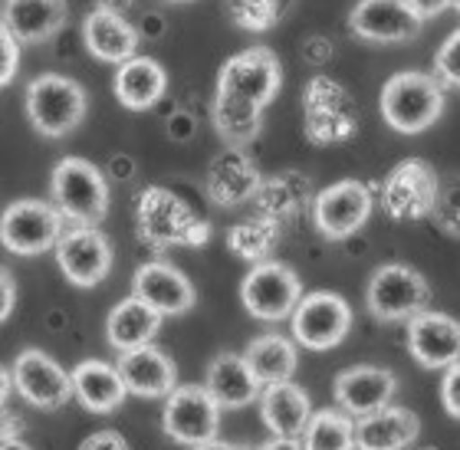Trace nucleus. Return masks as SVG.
Returning a JSON list of instances; mask_svg holds the SVG:
<instances>
[{
	"mask_svg": "<svg viewBox=\"0 0 460 450\" xmlns=\"http://www.w3.org/2000/svg\"><path fill=\"white\" fill-rule=\"evenodd\" d=\"M279 86H283V66H279L273 49H240L237 57H230L217 73L214 106L263 115V109L277 99Z\"/></svg>",
	"mask_w": 460,
	"mask_h": 450,
	"instance_id": "f257e3e1",
	"label": "nucleus"
},
{
	"mask_svg": "<svg viewBox=\"0 0 460 450\" xmlns=\"http://www.w3.org/2000/svg\"><path fill=\"white\" fill-rule=\"evenodd\" d=\"M444 106H447L444 86L431 73H394L378 96L382 119L398 135L428 132L431 125L441 122Z\"/></svg>",
	"mask_w": 460,
	"mask_h": 450,
	"instance_id": "f03ea898",
	"label": "nucleus"
},
{
	"mask_svg": "<svg viewBox=\"0 0 460 450\" xmlns=\"http://www.w3.org/2000/svg\"><path fill=\"white\" fill-rule=\"evenodd\" d=\"M53 207L79 227H96L109 211V181L86 158H63L49 174Z\"/></svg>",
	"mask_w": 460,
	"mask_h": 450,
	"instance_id": "7ed1b4c3",
	"label": "nucleus"
},
{
	"mask_svg": "<svg viewBox=\"0 0 460 450\" xmlns=\"http://www.w3.org/2000/svg\"><path fill=\"white\" fill-rule=\"evenodd\" d=\"M138 237L148 247H201L208 240V224L198 221L194 211L164 188H148L138 198Z\"/></svg>",
	"mask_w": 460,
	"mask_h": 450,
	"instance_id": "20e7f679",
	"label": "nucleus"
},
{
	"mask_svg": "<svg viewBox=\"0 0 460 450\" xmlns=\"http://www.w3.org/2000/svg\"><path fill=\"white\" fill-rule=\"evenodd\" d=\"M86 89L76 79L43 73L27 86V119L47 138H66L86 119Z\"/></svg>",
	"mask_w": 460,
	"mask_h": 450,
	"instance_id": "39448f33",
	"label": "nucleus"
},
{
	"mask_svg": "<svg viewBox=\"0 0 460 450\" xmlns=\"http://www.w3.org/2000/svg\"><path fill=\"white\" fill-rule=\"evenodd\" d=\"M431 299V287L424 273L408 263H382L365 287V306L382 322H402L424 313Z\"/></svg>",
	"mask_w": 460,
	"mask_h": 450,
	"instance_id": "423d86ee",
	"label": "nucleus"
},
{
	"mask_svg": "<svg viewBox=\"0 0 460 450\" xmlns=\"http://www.w3.org/2000/svg\"><path fill=\"white\" fill-rule=\"evenodd\" d=\"M63 234V214L49 201L20 198L0 214V243L17 257H40L57 247Z\"/></svg>",
	"mask_w": 460,
	"mask_h": 450,
	"instance_id": "0eeeda50",
	"label": "nucleus"
},
{
	"mask_svg": "<svg viewBox=\"0 0 460 450\" xmlns=\"http://www.w3.org/2000/svg\"><path fill=\"white\" fill-rule=\"evenodd\" d=\"M303 296V283H299L296 269L279 263V260H263L253 263L243 283H240V299L243 309L260 322H279L289 319Z\"/></svg>",
	"mask_w": 460,
	"mask_h": 450,
	"instance_id": "6e6552de",
	"label": "nucleus"
},
{
	"mask_svg": "<svg viewBox=\"0 0 460 450\" xmlns=\"http://www.w3.org/2000/svg\"><path fill=\"white\" fill-rule=\"evenodd\" d=\"M293 339L313 352H329L342 345V339L352 329V306L332 289H319L309 296H299L296 309L289 313Z\"/></svg>",
	"mask_w": 460,
	"mask_h": 450,
	"instance_id": "1a4fd4ad",
	"label": "nucleus"
},
{
	"mask_svg": "<svg viewBox=\"0 0 460 450\" xmlns=\"http://www.w3.org/2000/svg\"><path fill=\"white\" fill-rule=\"evenodd\" d=\"M441 198L438 172L421 158H404L388 172L382 184V204L394 221H421Z\"/></svg>",
	"mask_w": 460,
	"mask_h": 450,
	"instance_id": "9d476101",
	"label": "nucleus"
},
{
	"mask_svg": "<svg viewBox=\"0 0 460 450\" xmlns=\"http://www.w3.org/2000/svg\"><path fill=\"white\" fill-rule=\"evenodd\" d=\"M162 428L174 444L198 447V444L217 437L221 408L204 392V384H181V388L164 394Z\"/></svg>",
	"mask_w": 460,
	"mask_h": 450,
	"instance_id": "9b49d317",
	"label": "nucleus"
},
{
	"mask_svg": "<svg viewBox=\"0 0 460 450\" xmlns=\"http://www.w3.org/2000/svg\"><path fill=\"white\" fill-rule=\"evenodd\" d=\"M57 263L63 277L79 289H93L112 269V243L99 227H69L57 240Z\"/></svg>",
	"mask_w": 460,
	"mask_h": 450,
	"instance_id": "f8f14e48",
	"label": "nucleus"
},
{
	"mask_svg": "<svg viewBox=\"0 0 460 450\" xmlns=\"http://www.w3.org/2000/svg\"><path fill=\"white\" fill-rule=\"evenodd\" d=\"M10 384L40 411H59L73 398L69 372L40 349H23L10 365Z\"/></svg>",
	"mask_w": 460,
	"mask_h": 450,
	"instance_id": "ddd939ff",
	"label": "nucleus"
},
{
	"mask_svg": "<svg viewBox=\"0 0 460 450\" xmlns=\"http://www.w3.org/2000/svg\"><path fill=\"white\" fill-rule=\"evenodd\" d=\"M372 214V191L355 178H345L323 188L313 201V224L323 237L345 240L355 230H362Z\"/></svg>",
	"mask_w": 460,
	"mask_h": 450,
	"instance_id": "4468645a",
	"label": "nucleus"
},
{
	"mask_svg": "<svg viewBox=\"0 0 460 450\" xmlns=\"http://www.w3.org/2000/svg\"><path fill=\"white\" fill-rule=\"evenodd\" d=\"M303 102H306V135L316 145L345 142L355 132L352 96L339 86L336 79L316 76L309 83Z\"/></svg>",
	"mask_w": 460,
	"mask_h": 450,
	"instance_id": "2eb2a0df",
	"label": "nucleus"
},
{
	"mask_svg": "<svg viewBox=\"0 0 460 450\" xmlns=\"http://www.w3.org/2000/svg\"><path fill=\"white\" fill-rule=\"evenodd\" d=\"M421 20L414 17L408 0H358L349 13V30L365 43H408L421 33Z\"/></svg>",
	"mask_w": 460,
	"mask_h": 450,
	"instance_id": "dca6fc26",
	"label": "nucleus"
},
{
	"mask_svg": "<svg viewBox=\"0 0 460 450\" xmlns=\"http://www.w3.org/2000/svg\"><path fill=\"white\" fill-rule=\"evenodd\" d=\"M132 296L142 299L145 306L155 309L158 316H184L194 309V287L181 269H174L164 260H148L135 269Z\"/></svg>",
	"mask_w": 460,
	"mask_h": 450,
	"instance_id": "f3484780",
	"label": "nucleus"
},
{
	"mask_svg": "<svg viewBox=\"0 0 460 450\" xmlns=\"http://www.w3.org/2000/svg\"><path fill=\"white\" fill-rule=\"evenodd\" d=\"M408 352L424 368H451L460 358V326L447 313H418L408 319Z\"/></svg>",
	"mask_w": 460,
	"mask_h": 450,
	"instance_id": "a211bd4d",
	"label": "nucleus"
},
{
	"mask_svg": "<svg viewBox=\"0 0 460 450\" xmlns=\"http://www.w3.org/2000/svg\"><path fill=\"white\" fill-rule=\"evenodd\" d=\"M398 392V378L392 368L382 365H352L336 378V401L345 414L365 418V414L388 408Z\"/></svg>",
	"mask_w": 460,
	"mask_h": 450,
	"instance_id": "6ab92c4d",
	"label": "nucleus"
},
{
	"mask_svg": "<svg viewBox=\"0 0 460 450\" xmlns=\"http://www.w3.org/2000/svg\"><path fill=\"white\" fill-rule=\"evenodd\" d=\"M260 184L263 178H260L253 158L243 148H224L208 168L204 191L217 207H237V204L257 198Z\"/></svg>",
	"mask_w": 460,
	"mask_h": 450,
	"instance_id": "aec40b11",
	"label": "nucleus"
},
{
	"mask_svg": "<svg viewBox=\"0 0 460 450\" xmlns=\"http://www.w3.org/2000/svg\"><path fill=\"white\" fill-rule=\"evenodd\" d=\"M115 372L122 378L125 392L138 394V398H164L168 392L178 388V368L155 345H142V349H132V352H119Z\"/></svg>",
	"mask_w": 460,
	"mask_h": 450,
	"instance_id": "412c9836",
	"label": "nucleus"
},
{
	"mask_svg": "<svg viewBox=\"0 0 460 450\" xmlns=\"http://www.w3.org/2000/svg\"><path fill=\"white\" fill-rule=\"evenodd\" d=\"M66 17V0H4V7H0V23L17 40V47L57 37Z\"/></svg>",
	"mask_w": 460,
	"mask_h": 450,
	"instance_id": "4be33fe9",
	"label": "nucleus"
},
{
	"mask_svg": "<svg viewBox=\"0 0 460 450\" xmlns=\"http://www.w3.org/2000/svg\"><path fill=\"white\" fill-rule=\"evenodd\" d=\"M418 434H421L418 414L398 404L378 408L352 421V437L358 450H404L408 444H414Z\"/></svg>",
	"mask_w": 460,
	"mask_h": 450,
	"instance_id": "5701e85b",
	"label": "nucleus"
},
{
	"mask_svg": "<svg viewBox=\"0 0 460 450\" xmlns=\"http://www.w3.org/2000/svg\"><path fill=\"white\" fill-rule=\"evenodd\" d=\"M260 418L273 437H299L313 414V398L299 384L277 382L260 388Z\"/></svg>",
	"mask_w": 460,
	"mask_h": 450,
	"instance_id": "b1692460",
	"label": "nucleus"
},
{
	"mask_svg": "<svg viewBox=\"0 0 460 450\" xmlns=\"http://www.w3.org/2000/svg\"><path fill=\"white\" fill-rule=\"evenodd\" d=\"M204 392L211 394L214 404L221 411H237V408H247L260 398V382L253 378V372L247 368L243 355H230L221 352L208 365V375H204Z\"/></svg>",
	"mask_w": 460,
	"mask_h": 450,
	"instance_id": "393cba45",
	"label": "nucleus"
},
{
	"mask_svg": "<svg viewBox=\"0 0 460 450\" xmlns=\"http://www.w3.org/2000/svg\"><path fill=\"white\" fill-rule=\"evenodd\" d=\"M69 388H73V398L93 414H112L115 408H122L125 394H128L115 365L102 362V358L79 362L69 372Z\"/></svg>",
	"mask_w": 460,
	"mask_h": 450,
	"instance_id": "a878e982",
	"label": "nucleus"
},
{
	"mask_svg": "<svg viewBox=\"0 0 460 450\" xmlns=\"http://www.w3.org/2000/svg\"><path fill=\"white\" fill-rule=\"evenodd\" d=\"M164 89H168V73L152 57H132L115 69V99L132 112L158 106Z\"/></svg>",
	"mask_w": 460,
	"mask_h": 450,
	"instance_id": "bb28decb",
	"label": "nucleus"
},
{
	"mask_svg": "<svg viewBox=\"0 0 460 450\" xmlns=\"http://www.w3.org/2000/svg\"><path fill=\"white\" fill-rule=\"evenodd\" d=\"M83 40H86V49L102 63H125V59L135 57L138 49V33L122 13H112V10H93L83 23Z\"/></svg>",
	"mask_w": 460,
	"mask_h": 450,
	"instance_id": "cd10ccee",
	"label": "nucleus"
},
{
	"mask_svg": "<svg viewBox=\"0 0 460 450\" xmlns=\"http://www.w3.org/2000/svg\"><path fill=\"white\" fill-rule=\"evenodd\" d=\"M158 329H162V316L135 296L122 299L106 319V339L115 352H132V349L152 345Z\"/></svg>",
	"mask_w": 460,
	"mask_h": 450,
	"instance_id": "c85d7f7f",
	"label": "nucleus"
},
{
	"mask_svg": "<svg viewBox=\"0 0 460 450\" xmlns=\"http://www.w3.org/2000/svg\"><path fill=\"white\" fill-rule=\"evenodd\" d=\"M243 362H247V368L253 372L260 388H263V384L293 382V372H296V365H299V352L293 339L267 332V336H257L247 345Z\"/></svg>",
	"mask_w": 460,
	"mask_h": 450,
	"instance_id": "c756f323",
	"label": "nucleus"
},
{
	"mask_svg": "<svg viewBox=\"0 0 460 450\" xmlns=\"http://www.w3.org/2000/svg\"><path fill=\"white\" fill-rule=\"evenodd\" d=\"M303 450H355L352 437V418L336 408L309 414L306 428H303Z\"/></svg>",
	"mask_w": 460,
	"mask_h": 450,
	"instance_id": "7c9ffc66",
	"label": "nucleus"
},
{
	"mask_svg": "<svg viewBox=\"0 0 460 450\" xmlns=\"http://www.w3.org/2000/svg\"><path fill=\"white\" fill-rule=\"evenodd\" d=\"M277 237H279V224L257 214V217L240 221L237 227L227 230V247L240 260H247V263H263L270 257V250L277 247Z\"/></svg>",
	"mask_w": 460,
	"mask_h": 450,
	"instance_id": "2f4dec72",
	"label": "nucleus"
},
{
	"mask_svg": "<svg viewBox=\"0 0 460 450\" xmlns=\"http://www.w3.org/2000/svg\"><path fill=\"white\" fill-rule=\"evenodd\" d=\"M306 188L309 184L299 178V174H279L273 181L260 184L257 201H260V214L270 217V221L283 224V217H293V214L303 207L306 201Z\"/></svg>",
	"mask_w": 460,
	"mask_h": 450,
	"instance_id": "473e14b6",
	"label": "nucleus"
},
{
	"mask_svg": "<svg viewBox=\"0 0 460 450\" xmlns=\"http://www.w3.org/2000/svg\"><path fill=\"white\" fill-rule=\"evenodd\" d=\"M289 0H227L230 20L237 23L240 30H250V33H267L283 20Z\"/></svg>",
	"mask_w": 460,
	"mask_h": 450,
	"instance_id": "72a5a7b5",
	"label": "nucleus"
},
{
	"mask_svg": "<svg viewBox=\"0 0 460 450\" xmlns=\"http://www.w3.org/2000/svg\"><path fill=\"white\" fill-rule=\"evenodd\" d=\"M434 79L444 89H457L460 83V33H451L444 47L434 53Z\"/></svg>",
	"mask_w": 460,
	"mask_h": 450,
	"instance_id": "f704fd0d",
	"label": "nucleus"
},
{
	"mask_svg": "<svg viewBox=\"0 0 460 450\" xmlns=\"http://www.w3.org/2000/svg\"><path fill=\"white\" fill-rule=\"evenodd\" d=\"M17 69H20V47L17 40L7 33V27L0 23V89L7 86V83H13Z\"/></svg>",
	"mask_w": 460,
	"mask_h": 450,
	"instance_id": "c9c22d12",
	"label": "nucleus"
},
{
	"mask_svg": "<svg viewBox=\"0 0 460 450\" xmlns=\"http://www.w3.org/2000/svg\"><path fill=\"white\" fill-rule=\"evenodd\" d=\"M444 382H441V404L447 418L451 421H460V368L451 365V368H444Z\"/></svg>",
	"mask_w": 460,
	"mask_h": 450,
	"instance_id": "e433bc0d",
	"label": "nucleus"
},
{
	"mask_svg": "<svg viewBox=\"0 0 460 450\" xmlns=\"http://www.w3.org/2000/svg\"><path fill=\"white\" fill-rule=\"evenodd\" d=\"M79 450H132V444L125 441L119 431H96L79 444Z\"/></svg>",
	"mask_w": 460,
	"mask_h": 450,
	"instance_id": "4c0bfd02",
	"label": "nucleus"
},
{
	"mask_svg": "<svg viewBox=\"0 0 460 450\" xmlns=\"http://www.w3.org/2000/svg\"><path fill=\"white\" fill-rule=\"evenodd\" d=\"M13 309H17V283L7 269L0 267V326L13 316Z\"/></svg>",
	"mask_w": 460,
	"mask_h": 450,
	"instance_id": "58836bf2",
	"label": "nucleus"
},
{
	"mask_svg": "<svg viewBox=\"0 0 460 450\" xmlns=\"http://www.w3.org/2000/svg\"><path fill=\"white\" fill-rule=\"evenodd\" d=\"M457 0H408V7L414 10V17L421 20H434V17H441L444 10H451Z\"/></svg>",
	"mask_w": 460,
	"mask_h": 450,
	"instance_id": "ea45409f",
	"label": "nucleus"
},
{
	"mask_svg": "<svg viewBox=\"0 0 460 450\" xmlns=\"http://www.w3.org/2000/svg\"><path fill=\"white\" fill-rule=\"evenodd\" d=\"M20 434H23V418L4 408V411H0V444L20 441Z\"/></svg>",
	"mask_w": 460,
	"mask_h": 450,
	"instance_id": "a19ab883",
	"label": "nucleus"
},
{
	"mask_svg": "<svg viewBox=\"0 0 460 450\" xmlns=\"http://www.w3.org/2000/svg\"><path fill=\"white\" fill-rule=\"evenodd\" d=\"M438 227H444L451 237H457V194H447V207H444V217H438Z\"/></svg>",
	"mask_w": 460,
	"mask_h": 450,
	"instance_id": "79ce46f5",
	"label": "nucleus"
},
{
	"mask_svg": "<svg viewBox=\"0 0 460 450\" xmlns=\"http://www.w3.org/2000/svg\"><path fill=\"white\" fill-rule=\"evenodd\" d=\"M257 450H303V444H299V437H270Z\"/></svg>",
	"mask_w": 460,
	"mask_h": 450,
	"instance_id": "37998d69",
	"label": "nucleus"
},
{
	"mask_svg": "<svg viewBox=\"0 0 460 450\" xmlns=\"http://www.w3.org/2000/svg\"><path fill=\"white\" fill-rule=\"evenodd\" d=\"M191 450H257V447H250V444H230V441H204V444H198V447H191Z\"/></svg>",
	"mask_w": 460,
	"mask_h": 450,
	"instance_id": "c03bdc74",
	"label": "nucleus"
},
{
	"mask_svg": "<svg viewBox=\"0 0 460 450\" xmlns=\"http://www.w3.org/2000/svg\"><path fill=\"white\" fill-rule=\"evenodd\" d=\"M10 392H13V384H10V372L0 365V411L7 408V398H10Z\"/></svg>",
	"mask_w": 460,
	"mask_h": 450,
	"instance_id": "a18cd8bd",
	"label": "nucleus"
},
{
	"mask_svg": "<svg viewBox=\"0 0 460 450\" xmlns=\"http://www.w3.org/2000/svg\"><path fill=\"white\" fill-rule=\"evenodd\" d=\"M135 0H99V10H112V13H122L125 17V10L132 7Z\"/></svg>",
	"mask_w": 460,
	"mask_h": 450,
	"instance_id": "49530a36",
	"label": "nucleus"
},
{
	"mask_svg": "<svg viewBox=\"0 0 460 450\" xmlns=\"http://www.w3.org/2000/svg\"><path fill=\"white\" fill-rule=\"evenodd\" d=\"M0 450H33V447L23 441H10V444H0Z\"/></svg>",
	"mask_w": 460,
	"mask_h": 450,
	"instance_id": "de8ad7c7",
	"label": "nucleus"
},
{
	"mask_svg": "<svg viewBox=\"0 0 460 450\" xmlns=\"http://www.w3.org/2000/svg\"><path fill=\"white\" fill-rule=\"evenodd\" d=\"M172 4H188V0H172Z\"/></svg>",
	"mask_w": 460,
	"mask_h": 450,
	"instance_id": "09e8293b",
	"label": "nucleus"
}]
</instances>
